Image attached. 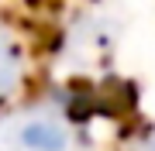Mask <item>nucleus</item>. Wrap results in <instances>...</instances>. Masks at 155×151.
Segmentation results:
<instances>
[{
  "label": "nucleus",
  "instance_id": "f257e3e1",
  "mask_svg": "<svg viewBox=\"0 0 155 151\" xmlns=\"http://www.w3.org/2000/svg\"><path fill=\"white\" fill-rule=\"evenodd\" d=\"M69 131L55 117H28L14 131L17 151H69Z\"/></svg>",
  "mask_w": 155,
  "mask_h": 151
},
{
  "label": "nucleus",
  "instance_id": "f03ea898",
  "mask_svg": "<svg viewBox=\"0 0 155 151\" xmlns=\"http://www.w3.org/2000/svg\"><path fill=\"white\" fill-rule=\"evenodd\" d=\"M148 151H155V148H148Z\"/></svg>",
  "mask_w": 155,
  "mask_h": 151
}]
</instances>
